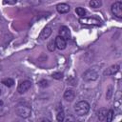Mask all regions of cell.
I'll use <instances>...</instances> for the list:
<instances>
[{"mask_svg":"<svg viewBox=\"0 0 122 122\" xmlns=\"http://www.w3.org/2000/svg\"><path fill=\"white\" fill-rule=\"evenodd\" d=\"M31 86V82L29 81V80H25V81H22L19 83L18 87H17V92L19 93H24L26 92Z\"/></svg>","mask_w":122,"mask_h":122,"instance_id":"cell-5","label":"cell"},{"mask_svg":"<svg viewBox=\"0 0 122 122\" xmlns=\"http://www.w3.org/2000/svg\"><path fill=\"white\" fill-rule=\"evenodd\" d=\"M54 43H55V47H56L57 49H59V50H64V49L66 48V46H67V41H66V39L63 38V37L60 36V35H58V36L55 38Z\"/></svg>","mask_w":122,"mask_h":122,"instance_id":"cell-7","label":"cell"},{"mask_svg":"<svg viewBox=\"0 0 122 122\" xmlns=\"http://www.w3.org/2000/svg\"><path fill=\"white\" fill-rule=\"evenodd\" d=\"M0 93H1V90H0Z\"/></svg>","mask_w":122,"mask_h":122,"instance_id":"cell-25","label":"cell"},{"mask_svg":"<svg viewBox=\"0 0 122 122\" xmlns=\"http://www.w3.org/2000/svg\"><path fill=\"white\" fill-rule=\"evenodd\" d=\"M30 3L33 4V5H37V4H40V0H29Z\"/></svg>","mask_w":122,"mask_h":122,"instance_id":"cell-23","label":"cell"},{"mask_svg":"<svg viewBox=\"0 0 122 122\" xmlns=\"http://www.w3.org/2000/svg\"><path fill=\"white\" fill-rule=\"evenodd\" d=\"M113 118V111L112 110H108V112H107V116H106V120L108 122H111Z\"/></svg>","mask_w":122,"mask_h":122,"instance_id":"cell-18","label":"cell"},{"mask_svg":"<svg viewBox=\"0 0 122 122\" xmlns=\"http://www.w3.org/2000/svg\"><path fill=\"white\" fill-rule=\"evenodd\" d=\"M89 110H90V104L87 101H79L74 106V112L79 116H83L87 114Z\"/></svg>","mask_w":122,"mask_h":122,"instance_id":"cell-1","label":"cell"},{"mask_svg":"<svg viewBox=\"0 0 122 122\" xmlns=\"http://www.w3.org/2000/svg\"><path fill=\"white\" fill-rule=\"evenodd\" d=\"M90 6L93 9H98L102 6V1L101 0H91L90 1Z\"/></svg>","mask_w":122,"mask_h":122,"instance_id":"cell-14","label":"cell"},{"mask_svg":"<svg viewBox=\"0 0 122 122\" xmlns=\"http://www.w3.org/2000/svg\"><path fill=\"white\" fill-rule=\"evenodd\" d=\"M98 78V71L95 68H91L83 73V79L86 81H93Z\"/></svg>","mask_w":122,"mask_h":122,"instance_id":"cell-3","label":"cell"},{"mask_svg":"<svg viewBox=\"0 0 122 122\" xmlns=\"http://www.w3.org/2000/svg\"><path fill=\"white\" fill-rule=\"evenodd\" d=\"M56 10L59 13H67L70 11V6L65 3H60L56 6Z\"/></svg>","mask_w":122,"mask_h":122,"instance_id":"cell-10","label":"cell"},{"mask_svg":"<svg viewBox=\"0 0 122 122\" xmlns=\"http://www.w3.org/2000/svg\"><path fill=\"white\" fill-rule=\"evenodd\" d=\"M2 84H4L7 87H12L13 84H14V81L11 78H5V79L2 80Z\"/></svg>","mask_w":122,"mask_h":122,"instance_id":"cell-15","label":"cell"},{"mask_svg":"<svg viewBox=\"0 0 122 122\" xmlns=\"http://www.w3.org/2000/svg\"><path fill=\"white\" fill-rule=\"evenodd\" d=\"M75 12L77 13V15H79L80 17H84L86 15V10L84 8H81V7H78L75 9Z\"/></svg>","mask_w":122,"mask_h":122,"instance_id":"cell-16","label":"cell"},{"mask_svg":"<svg viewBox=\"0 0 122 122\" xmlns=\"http://www.w3.org/2000/svg\"><path fill=\"white\" fill-rule=\"evenodd\" d=\"M64 98L67 100V101H72L74 99V92L73 91L71 90H67L65 92H64Z\"/></svg>","mask_w":122,"mask_h":122,"instance_id":"cell-12","label":"cell"},{"mask_svg":"<svg viewBox=\"0 0 122 122\" xmlns=\"http://www.w3.org/2000/svg\"><path fill=\"white\" fill-rule=\"evenodd\" d=\"M112 12L117 18H122V2L116 1L112 5Z\"/></svg>","mask_w":122,"mask_h":122,"instance_id":"cell-4","label":"cell"},{"mask_svg":"<svg viewBox=\"0 0 122 122\" xmlns=\"http://www.w3.org/2000/svg\"><path fill=\"white\" fill-rule=\"evenodd\" d=\"M118 71H119V65H116V64H115V65H112V66L109 67L107 70H105L104 72H103V74H104L105 76L113 75V74H115Z\"/></svg>","mask_w":122,"mask_h":122,"instance_id":"cell-8","label":"cell"},{"mask_svg":"<svg viewBox=\"0 0 122 122\" xmlns=\"http://www.w3.org/2000/svg\"><path fill=\"white\" fill-rule=\"evenodd\" d=\"M51 34V28L46 27V28H44V29L41 30V32H40L38 38H39L40 40H45V39L49 38V36H50Z\"/></svg>","mask_w":122,"mask_h":122,"instance_id":"cell-9","label":"cell"},{"mask_svg":"<svg viewBox=\"0 0 122 122\" xmlns=\"http://www.w3.org/2000/svg\"><path fill=\"white\" fill-rule=\"evenodd\" d=\"M16 112H17V114L23 118H27L30 115V112H31V109L30 107L26 104V103H20L17 105L16 107Z\"/></svg>","mask_w":122,"mask_h":122,"instance_id":"cell-2","label":"cell"},{"mask_svg":"<svg viewBox=\"0 0 122 122\" xmlns=\"http://www.w3.org/2000/svg\"><path fill=\"white\" fill-rule=\"evenodd\" d=\"M2 105H3V101H1V100H0V107H1Z\"/></svg>","mask_w":122,"mask_h":122,"instance_id":"cell-24","label":"cell"},{"mask_svg":"<svg viewBox=\"0 0 122 122\" xmlns=\"http://www.w3.org/2000/svg\"><path fill=\"white\" fill-rule=\"evenodd\" d=\"M48 49H49V51H54V49H55V43H54V41H51V42L49 43Z\"/></svg>","mask_w":122,"mask_h":122,"instance_id":"cell-20","label":"cell"},{"mask_svg":"<svg viewBox=\"0 0 122 122\" xmlns=\"http://www.w3.org/2000/svg\"><path fill=\"white\" fill-rule=\"evenodd\" d=\"M107 112H108V110L107 109H100L97 112L98 114V119L100 121H104L106 120V116H107Z\"/></svg>","mask_w":122,"mask_h":122,"instance_id":"cell-13","label":"cell"},{"mask_svg":"<svg viewBox=\"0 0 122 122\" xmlns=\"http://www.w3.org/2000/svg\"><path fill=\"white\" fill-rule=\"evenodd\" d=\"M17 2V0H4V4H9V5H13Z\"/></svg>","mask_w":122,"mask_h":122,"instance_id":"cell-22","label":"cell"},{"mask_svg":"<svg viewBox=\"0 0 122 122\" xmlns=\"http://www.w3.org/2000/svg\"><path fill=\"white\" fill-rule=\"evenodd\" d=\"M79 22L81 24H85V25H100V20L96 19V18H93V17H81L79 19Z\"/></svg>","mask_w":122,"mask_h":122,"instance_id":"cell-6","label":"cell"},{"mask_svg":"<svg viewBox=\"0 0 122 122\" xmlns=\"http://www.w3.org/2000/svg\"><path fill=\"white\" fill-rule=\"evenodd\" d=\"M38 84H39V86H40V87L45 88V87H47V86H48V81H46V80H41Z\"/></svg>","mask_w":122,"mask_h":122,"instance_id":"cell-21","label":"cell"},{"mask_svg":"<svg viewBox=\"0 0 122 122\" xmlns=\"http://www.w3.org/2000/svg\"><path fill=\"white\" fill-rule=\"evenodd\" d=\"M59 35L62 36L63 38H65L66 40L69 39L70 36H71V34H70V30H69L66 26L60 27V29H59Z\"/></svg>","mask_w":122,"mask_h":122,"instance_id":"cell-11","label":"cell"},{"mask_svg":"<svg viewBox=\"0 0 122 122\" xmlns=\"http://www.w3.org/2000/svg\"><path fill=\"white\" fill-rule=\"evenodd\" d=\"M52 77L54 78V79H62L63 78V73H61V72H53L52 73Z\"/></svg>","mask_w":122,"mask_h":122,"instance_id":"cell-19","label":"cell"},{"mask_svg":"<svg viewBox=\"0 0 122 122\" xmlns=\"http://www.w3.org/2000/svg\"><path fill=\"white\" fill-rule=\"evenodd\" d=\"M56 119H57V121H60V122H62L65 119V114H64V112L62 111V108H61V110L58 111L57 115H56Z\"/></svg>","mask_w":122,"mask_h":122,"instance_id":"cell-17","label":"cell"}]
</instances>
